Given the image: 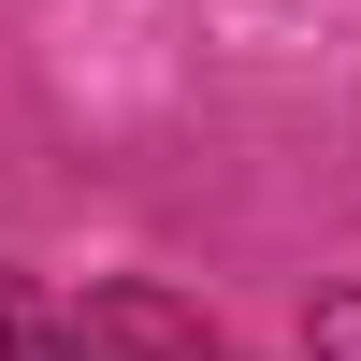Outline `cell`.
I'll list each match as a JSON object with an SVG mask.
<instances>
[{
  "label": "cell",
  "instance_id": "1",
  "mask_svg": "<svg viewBox=\"0 0 361 361\" xmlns=\"http://www.w3.org/2000/svg\"><path fill=\"white\" fill-rule=\"evenodd\" d=\"M73 318H87V347H102V361H231V333H217L202 304H173L159 275H102Z\"/></svg>",
  "mask_w": 361,
  "mask_h": 361
},
{
  "label": "cell",
  "instance_id": "2",
  "mask_svg": "<svg viewBox=\"0 0 361 361\" xmlns=\"http://www.w3.org/2000/svg\"><path fill=\"white\" fill-rule=\"evenodd\" d=\"M0 361H102V347H87L73 304H44L29 275H0Z\"/></svg>",
  "mask_w": 361,
  "mask_h": 361
},
{
  "label": "cell",
  "instance_id": "3",
  "mask_svg": "<svg viewBox=\"0 0 361 361\" xmlns=\"http://www.w3.org/2000/svg\"><path fill=\"white\" fill-rule=\"evenodd\" d=\"M304 347L318 361H361V289H318V304H304Z\"/></svg>",
  "mask_w": 361,
  "mask_h": 361
}]
</instances>
